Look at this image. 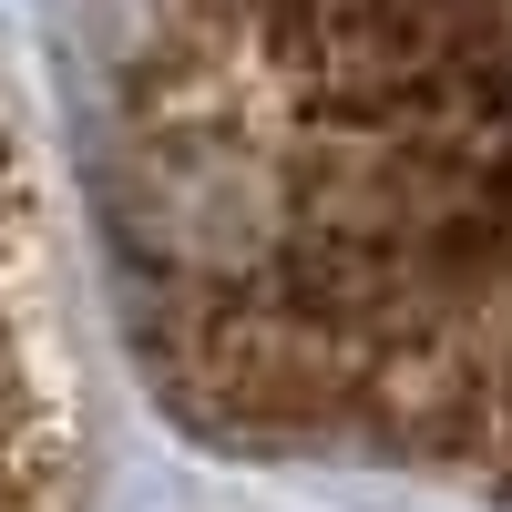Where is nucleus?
Instances as JSON below:
<instances>
[{"instance_id": "nucleus-1", "label": "nucleus", "mask_w": 512, "mask_h": 512, "mask_svg": "<svg viewBox=\"0 0 512 512\" xmlns=\"http://www.w3.org/2000/svg\"><path fill=\"white\" fill-rule=\"evenodd\" d=\"M0 512H41V420H31V338H21L11 216H0Z\"/></svg>"}]
</instances>
